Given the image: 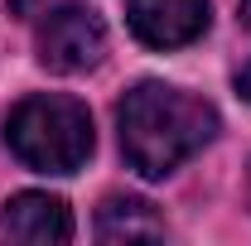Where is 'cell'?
I'll use <instances>...</instances> for the list:
<instances>
[{
	"label": "cell",
	"instance_id": "8",
	"mask_svg": "<svg viewBox=\"0 0 251 246\" xmlns=\"http://www.w3.org/2000/svg\"><path fill=\"white\" fill-rule=\"evenodd\" d=\"M232 82H237V92H242V97L251 101V58L242 63V68H237V77H232Z\"/></svg>",
	"mask_w": 251,
	"mask_h": 246
},
{
	"label": "cell",
	"instance_id": "3",
	"mask_svg": "<svg viewBox=\"0 0 251 246\" xmlns=\"http://www.w3.org/2000/svg\"><path fill=\"white\" fill-rule=\"evenodd\" d=\"M34 44H39V63L44 68H53V73H87L106 53V25L97 20V10L77 5V0H63V5L39 15Z\"/></svg>",
	"mask_w": 251,
	"mask_h": 246
},
{
	"label": "cell",
	"instance_id": "5",
	"mask_svg": "<svg viewBox=\"0 0 251 246\" xmlns=\"http://www.w3.org/2000/svg\"><path fill=\"white\" fill-rule=\"evenodd\" d=\"M0 242H73V213L53 193H15L0 213Z\"/></svg>",
	"mask_w": 251,
	"mask_h": 246
},
{
	"label": "cell",
	"instance_id": "1",
	"mask_svg": "<svg viewBox=\"0 0 251 246\" xmlns=\"http://www.w3.org/2000/svg\"><path fill=\"white\" fill-rule=\"evenodd\" d=\"M116 125L130 169L145 179H164L218 135V111L184 87L140 82L116 106Z\"/></svg>",
	"mask_w": 251,
	"mask_h": 246
},
{
	"label": "cell",
	"instance_id": "2",
	"mask_svg": "<svg viewBox=\"0 0 251 246\" xmlns=\"http://www.w3.org/2000/svg\"><path fill=\"white\" fill-rule=\"evenodd\" d=\"M5 145L34 174H77L92 154V116L77 97L34 92L10 106Z\"/></svg>",
	"mask_w": 251,
	"mask_h": 246
},
{
	"label": "cell",
	"instance_id": "7",
	"mask_svg": "<svg viewBox=\"0 0 251 246\" xmlns=\"http://www.w3.org/2000/svg\"><path fill=\"white\" fill-rule=\"evenodd\" d=\"M10 5H15V15H44V10H53L63 0H10Z\"/></svg>",
	"mask_w": 251,
	"mask_h": 246
},
{
	"label": "cell",
	"instance_id": "4",
	"mask_svg": "<svg viewBox=\"0 0 251 246\" xmlns=\"http://www.w3.org/2000/svg\"><path fill=\"white\" fill-rule=\"evenodd\" d=\"M126 25L145 49H184L208 29V0H126Z\"/></svg>",
	"mask_w": 251,
	"mask_h": 246
},
{
	"label": "cell",
	"instance_id": "9",
	"mask_svg": "<svg viewBox=\"0 0 251 246\" xmlns=\"http://www.w3.org/2000/svg\"><path fill=\"white\" fill-rule=\"evenodd\" d=\"M242 20H247V25H251V0H242Z\"/></svg>",
	"mask_w": 251,
	"mask_h": 246
},
{
	"label": "cell",
	"instance_id": "6",
	"mask_svg": "<svg viewBox=\"0 0 251 246\" xmlns=\"http://www.w3.org/2000/svg\"><path fill=\"white\" fill-rule=\"evenodd\" d=\"M97 237L101 242H164V217L145 198H106L97 213Z\"/></svg>",
	"mask_w": 251,
	"mask_h": 246
}]
</instances>
